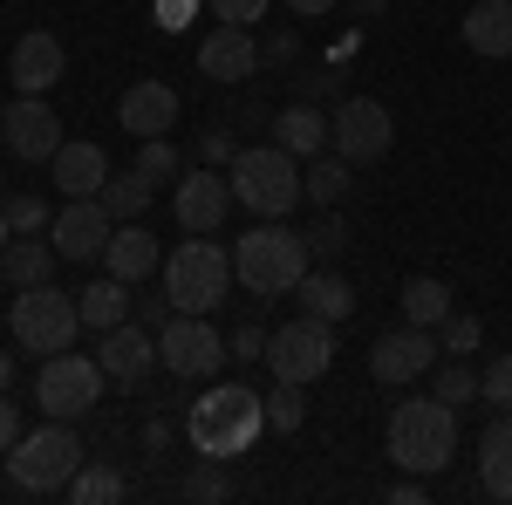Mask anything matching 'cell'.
Segmentation results:
<instances>
[{
  "label": "cell",
  "mask_w": 512,
  "mask_h": 505,
  "mask_svg": "<svg viewBox=\"0 0 512 505\" xmlns=\"http://www.w3.org/2000/svg\"><path fill=\"white\" fill-rule=\"evenodd\" d=\"M7 383H14V355L0 349V389H7Z\"/></svg>",
  "instance_id": "50"
},
{
  "label": "cell",
  "mask_w": 512,
  "mask_h": 505,
  "mask_svg": "<svg viewBox=\"0 0 512 505\" xmlns=\"http://www.w3.org/2000/svg\"><path fill=\"white\" fill-rule=\"evenodd\" d=\"M355 14H362V21H376V14H383V7H390V0H349Z\"/></svg>",
  "instance_id": "49"
},
{
  "label": "cell",
  "mask_w": 512,
  "mask_h": 505,
  "mask_svg": "<svg viewBox=\"0 0 512 505\" xmlns=\"http://www.w3.org/2000/svg\"><path fill=\"white\" fill-rule=\"evenodd\" d=\"M76 465H82V444H76V424H62V417H48L7 451V471H14L21 492H69Z\"/></svg>",
  "instance_id": "6"
},
{
  "label": "cell",
  "mask_w": 512,
  "mask_h": 505,
  "mask_svg": "<svg viewBox=\"0 0 512 505\" xmlns=\"http://www.w3.org/2000/svg\"><path fill=\"white\" fill-rule=\"evenodd\" d=\"M103 267L117 273V280H151V273L164 267V253H158V239L144 233V219H123L117 233H110V246H103Z\"/></svg>",
  "instance_id": "21"
},
{
  "label": "cell",
  "mask_w": 512,
  "mask_h": 505,
  "mask_svg": "<svg viewBox=\"0 0 512 505\" xmlns=\"http://www.w3.org/2000/svg\"><path fill=\"white\" fill-rule=\"evenodd\" d=\"M158 369H171L178 383H212L226 369V342L205 314H171L158 328Z\"/></svg>",
  "instance_id": "10"
},
{
  "label": "cell",
  "mask_w": 512,
  "mask_h": 505,
  "mask_svg": "<svg viewBox=\"0 0 512 505\" xmlns=\"http://www.w3.org/2000/svg\"><path fill=\"white\" fill-rule=\"evenodd\" d=\"M274 144L294 151V157H321L328 151V117H321L315 103H287V110L274 117Z\"/></svg>",
  "instance_id": "24"
},
{
  "label": "cell",
  "mask_w": 512,
  "mask_h": 505,
  "mask_svg": "<svg viewBox=\"0 0 512 505\" xmlns=\"http://www.w3.org/2000/svg\"><path fill=\"white\" fill-rule=\"evenodd\" d=\"M171 212H178V226L185 233H219L226 226V212H233V185H226V171H185L178 178V198H171Z\"/></svg>",
  "instance_id": "15"
},
{
  "label": "cell",
  "mask_w": 512,
  "mask_h": 505,
  "mask_svg": "<svg viewBox=\"0 0 512 505\" xmlns=\"http://www.w3.org/2000/svg\"><path fill=\"white\" fill-rule=\"evenodd\" d=\"M226 492H233V485H226V471H219V458H205V471H192V478H185V499H205V505H219Z\"/></svg>",
  "instance_id": "38"
},
{
  "label": "cell",
  "mask_w": 512,
  "mask_h": 505,
  "mask_svg": "<svg viewBox=\"0 0 512 505\" xmlns=\"http://www.w3.org/2000/svg\"><path fill=\"white\" fill-rule=\"evenodd\" d=\"M260 430H267V403H260L246 383H212L192 403V417H185L192 451H198V458H219V465H226V458H239Z\"/></svg>",
  "instance_id": "2"
},
{
  "label": "cell",
  "mask_w": 512,
  "mask_h": 505,
  "mask_svg": "<svg viewBox=\"0 0 512 505\" xmlns=\"http://www.w3.org/2000/svg\"><path fill=\"white\" fill-rule=\"evenodd\" d=\"M0 137H7V151L21 157V164H48V157L62 151V117L41 96H14L7 117H0Z\"/></svg>",
  "instance_id": "14"
},
{
  "label": "cell",
  "mask_w": 512,
  "mask_h": 505,
  "mask_svg": "<svg viewBox=\"0 0 512 505\" xmlns=\"http://www.w3.org/2000/svg\"><path fill=\"white\" fill-rule=\"evenodd\" d=\"M151 192H158V185H151V178H144V171H123V178H110V185H103V205H110V219H144V212H151Z\"/></svg>",
  "instance_id": "30"
},
{
  "label": "cell",
  "mask_w": 512,
  "mask_h": 505,
  "mask_svg": "<svg viewBox=\"0 0 512 505\" xmlns=\"http://www.w3.org/2000/svg\"><path fill=\"white\" fill-rule=\"evenodd\" d=\"M117 117L123 130L144 144V137H164V130H178V89L158 76H144V82H130L123 89V103H117Z\"/></svg>",
  "instance_id": "17"
},
{
  "label": "cell",
  "mask_w": 512,
  "mask_h": 505,
  "mask_svg": "<svg viewBox=\"0 0 512 505\" xmlns=\"http://www.w3.org/2000/svg\"><path fill=\"white\" fill-rule=\"evenodd\" d=\"M7 239H14V226H7V205H0V253H7Z\"/></svg>",
  "instance_id": "51"
},
{
  "label": "cell",
  "mask_w": 512,
  "mask_h": 505,
  "mask_svg": "<svg viewBox=\"0 0 512 505\" xmlns=\"http://www.w3.org/2000/svg\"><path fill=\"white\" fill-rule=\"evenodd\" d=\"M62 69H69V55H62V41L48 35V28H35V35L14 41L7 76H14V89H21V96H48V89L62 82Z\"/></svg>",
  "instance_id": "19"
},
{
  "label": "cell",
  "mask_w": 512,
  "mask_h": 505,
  "mask_svg": "<svg viewBox=\"0 0 512 505\" xmlns=\"http://www.w3.org/2000/svg\"><path fill=\"white\" fill-rule=\"evenodd\" d=\"M198 151H205V164H233V137H226V130H205V144H198Z\"/></svg>",
  "instance_id": "45"
},
{
  "label": "cell",
  "mask_w": 512,
  "mask_h": 505,
  "mask_svg": "<svg viewBox=\"0 0 512 505\" xmlns=\"http://www.w3.org/2000/svg\"><path fill=\"white\" fill-rule=\"evenodd\" d=\"M267 369H274V383H315L335 369V321H321V314H294L287 328L267 335Z\"/></svg>",
  "instance_id": "8"
},
{
  "label": "cell",
  "mask_w": 512,
  "mask_h": 505,
  "mask_svg": "<svg viewBox=\"0 0 512 505\" xmlns=\"http://www.w3.org/2000/svg\"><path fill=\"white\" fill-rule=\"evenodd\" d=\"M198 76H212V82H246V76H260V41H253V28L219 21L212 35L198 41Z\"/></svg>",
  "instance_id": "16"
},
{
  "label": "cell",
  "mask_w": 512,
  "mask_h": 505,
  "mask_svg": "<svg viewBox=\"0 0 512 505\" xmlns=\"http://www.w3.org/2000/svg\"><path fill=\"white\" fill-rule=\"evenodd\" d=\"M7 226H14V233H41V226H48V205H41V198H14V205H7Z\"/></svg>",
  "instance_id": "41"
},
{
  "label": "cell",
  "mask_w": 512,
  "mask_h": 505,
  "mask_svg": "<svg viewBox=\"0 0 512 505\" xmlns=\"http://www.w3.org/2000/svg\"><path fill=\"white\" fill-rule=\"evenodd\" d=\"M226 355H239V362H267V328H239L233 342H226Z\"/></svg>",
  "instance_id": "42"
},
{
  "label": "cell",
  "mask_w": 512,
  "mask_h": 505,
  "mask_svg": "<svg viewBox=\"0 0 512 505\" xmlns=\"http://www.w3.org/2000/svg\"><path fill=\"white\" fill-rule=\"evenodd\" d=\"M383 444H390L396 471L431 478V471H444L451 458H458V410H451L444 396H403V403L390 410Z\"/></svg>",
  "instance_id": "1"
},
{
  "label": "cell",
  "mask_w": 512,
  "mask_h": 505,
  "mask_svg": "<svg viewBox=\"0 0 512 505\" xmlns=\"http://www.w3.org/2000/svg\"><path fill=\"white\" fill-rule=\"evenodd\" d=\"M164 294L178 314H212L226 294H233V246L219 239H185L171 260H164Z\"/></svg>",
  "instance_id": "5"
},
{
  "label": "cell",
  "mask_w": 512,
  "mask_h": 505,
  "mask_svg": "<svg viewBox=\"0 0 512 505\" xmlns=\"http://www.w3.org/2000/svg\"><path fill=\"white\" fill-rule=\"evenodd\" d=\"M205 7H212V21L253 28V21H267V7H274V0H205Z\"/></svg>",
  "instance_id": "39"
},
{
  "label": "cell",
  "mask_w": 512,
  "mask_h": 505,
  "mask_svg": "<svg viewBox=\"0 0 512 505\" xmlns=\"http://www.w3.org/2000/svg\"><path fill=\"white\" fill-rule=\"evenodd\" d=\"M0 117H7V103H0Z\"/></svg>",
  "instance_id": "52"
},
{
  "label": "cell",
  "mask_w": 512,
  "mask_h": 505,
  "mask_svg": "<svg viewBox=\"0 0 512 505\" xmlns=\"http://www.w3.org/2000/svg\"><path fill=\"white\" fill-rule=\"evenodd\" d=\"M192 14H198V0H151V21H158L164 35H185Z\"/></svg>",
  "instance_id": "40"
},
{
  "label": "cell",
  "mask_w": 512,
  "mask_h": 505,
  "mask_svg": "<svg viewBox=\"0 0 512 505\" xmlns=\"http://www.w3.org/2000/svg\"><path fill=\"white\" fill-rule=\"evenodd\" d=\"M55 260H62L55 246H41V239L21 233V239H7V253H0V273H7L14 287H41V280L55 273Z\"/></svg>",
  "instance_id": "27"
},
{
  "label": "cell",
  "mask_w": 512,
  "mask_h": 505,
  "mask_svg": "<svg viewBox=\"0 0 512 505\" xmlns=\"http://www.w3.org/2000/svg\"><path fill=\"white\" fill-rule=\"evenodd\" d=\"M103 376H117V383H144L151 369H158V335L151 328H137V321H117V328H103Z\"/></svg>",
  "instance_id": "18"
},
{
  "label": "cell",
  "mask_w": 512,
  "mask_h": 505,
  "mask_svg": "<svg viewBox=\"0 0 512 505\" xmlns=\"http://www.w3.org/2000/svg\"><path fill=\"white\" fill-rule=\"evenodd\" d=\"M260 403H267V430H301V424H308V403H301V383H274L267 396H260Z\"/></svg>",
  "instance_id": "33"
},
{
  "label": "cell",
  "mask_w": 512,
  "mask_h": 505,
  "mask_svg": "<svg viewBox=\"0 0 512 505\" xmlns=\"http://www.w3.org/2000/svg\"><path fill=\"white\" fill-rule=\"evenodd\" d=\"M465 48L472 55H512V0H478L465 14Z\"/></svg>",
  "instance_id": "25"
},
{
  "label": "cell",
  "mask_w": 512,
  "mask_h": 505,
  "mask_svg": "<svg viewBox=\"0 0 512 505\" xmlns=\"http://www.w3.org/2000/svg\"><path fill=\"white\" fill-rule=\"evenodd\" d=\"M226 185H233V198L253 212V219H287L294 198H308V192H301V157L280 151V144H253V151H239L233 164H226Z\"/></svg>",
  "instance_id": "4"
},
{
  "label": "cell",
  "mask_w": 512,
  "mask_h": 505,
  "mask_svg": "<svg viewBox=\"0 0 512 505\" xmlns=\"http://www.w3.org/2000/svg\"><path fill=\"white\" fill-rule=\"evenodd\" d=\"M390 499H396V505H424V485H417V471H410V478H403V485H396Z\"/></svg>",
  "instance_id": "47"
},
{
  "label": "cell",
  "mask_w": 512,
  "mask_h": 505,
  "mask_svg": "<svg viewBox=\"0 0 512 505\" xmlns=\"http://www.w3.org/2000/svg\"><path fill=\"white\" fill-rule=\"evenodd\" d=\"M110 233H117V219H110L103 198H69V205L48 219V246H55L62 260H103Z\"/></svg>",
  "instance_id": "12"
},
{
  "label": "cell",
  "mask_w": 512,
  "mask_h": 505,
  "mask_svg": "<svg viewBox=\"0 0 512 505\" xmlns=\"http://www.w3.org/2000/svg\"><path fill=\"white\" fill-rule=\"evenodd\" d=\"M14 444H21V410H14V403L0 396V458H7Z\"/></svg>",
  "instance_id": "44"
},
{
  "label": "cell",
  "mask_w": 512,
  "mask_h": 505,
  "mask_svg": "<svg viewBox=\"0 0 512 505\" xmlns=\"http://www.w3.org/2000/svg\"><path fill=\"white\" fill-rule=\"evenodd\" d=\"M396 144V123L376 96H342L328 117V151H342L349 164H383Z\"/></svg>",
  "instance_id": "11"
},
{
  "label": "cell",
  "mask_w": 512,
  "mask_h": 505,
  "mask_svg": "<svg viewBox=\"0 0 512 505\" xmlns=\"http://www.w3.org/2000/svg\"><path fill=\"white\" fill-rule=\"evenodd\" d=\"M335 89H342V82H335V69H308V76H301V96H308V103L335 96Z\"/></svg>",
  "instance_id": "43"
},
{
  "label": "cell",
  "mask_w": 512,
  "mask_h": 505,
  "mask_svg": "<svg viewBox=\"0 0 512 505\" xmlns=\"http://www.w3.org/2000/svg\"><path fill=\"white\" fill-rule=\"evenodd\" d=\"M308 239L294 233V226H280V219H260L253 233H239L233 246V280L246 294H294L301 287V273H308Z\"/></svg>",
  "instance_id": "3"
},
{
  "label": "cell",
  "mask_w": 512,
  "mask_h": 505,
  "mask_svg": "<svg viewBox=\"0 0 512 505\" xmlns=\"http://www.w3.org/2000/svg\"><path fill=\"white\" fill-rule=\"evenodd\" d=\"M287 7H294V14H301V21H315V14H328V7H335V0H287Z\"/></svg>",
  "instance_id": "48"
},
{
  "label": "cell",
  "mask_w": 512,
  "mask_h": 505,
  "mask_svg": "<svg viewBox=\"0 0 512 505\" xmlns=\"http://www.w3.org/2000/svg\"><path fill=\"white\" fill-rule=\"evenodd\" d=\"M260 62H294V35H287V28H274V35L260 41Z\"/></svg>",
  "instance_id": "46"
},
{
  "label": "cell",
  "mask_w": 512,
  "mask_h": 505,
  "mask_svg": "<svg viewBox=\"0 0 512 505\" xmlns=\"http://www.w3.org/2000/svg\"><path fill=\"white\" fill-rule=\"evenodd\" d=\"M130 171H144L151 185H171V178H185V157L171 151V137H144V144H137V164H130Z\"/></svg>",
  "instance_id": "32"
},
{
  "label": "cell",
  "mask_w": 512,
  "mask_h": 505,
  "mask_svg": "<svg viewBox=\"0 0 512 505\" xmlns=\"http://www.w3.org/2000/svg\"><path fill=\"white\" fill-rule=\"evenodd\" d=\"M35 403L48 410V417H62V424H76V417H89V410L103 403V362H89V355H76V349H62V355H41Z\"/></svg>",
  "instance_id": "9"
},
{
  "label": "cell",
  "mask_w": 512,
  "mask_h": 505,
  "mask_svg": "<svg viewBox=\"0 0 512 505\" xmlns=\"http://www.w3.org/2000/svg\"><path fill=\"white\" fill-rule=\"evenodd\" d=\"M431 369H437V335H431V328H417V321L390 328V335L369 349V376L390 383V389L417 383V376H431Z\"/></svg>",
  "instance_id": "13"
},
{
  "label": "cell",
  "mask_w": 512,
  "mask_h": 505,
  "mask_svg": "<svg viewBox=\"0 0 512 505\" xmlns=\"http://www.w3.org/2000/svg\"><path fill=\"white\" fill-rule=\"evenodd\" d=\"M301 239H308V253H315V260H335V253L349 246V226L335 219V205H321V219H315V226H308Z\"/></svg>",
  "instance_id": "36"
},
{
  "label": "cell",
  "mask_w": 512,
  "mask_h": 505,
  "mask_svg": "<svg viewBox=\"0 0 512 505\" xmlns=\"http://www.w3.org/2000/svg\"><path fill=\"white\" fill-rule=\"evenodd\" d=\"M349 157L342 151H321V157H308V171H301V192L315 198V205H342L349 198Z\"/></svg>",
  "instance_id": "28"
},
{
  "label": "cell",
  "mask_w": 512,
  "mask_h": 505,
  "mask_svg": "<svg viewBox=\"0 0 512 505\" xmlns=\"http://www.w3.org/2000/svg\"><path fill=\"white\" fill-rule=\"evenodd\" d=\"M76 308H82V328H117V321H130V280H89V287H76Z\"/></svg>",
  "instance_id": "26"
},
{
  "label": "cell",
  "mask_w": 512,
  "mask_h": 505,
  "mask_svg": "<svg viewBox=\"0 0 512 505\" xmlns=\"http://www.w3.org/2000/svg\"><path fill=\"white\" fill-rule=\"evenodd\" d=\"M478 342H485V321H478V314H444V321H437V349L444 355H472Z\"/></svg>",
  "instance_id": "34"
},
{
  "label": "cell",
  "mask_w": 512,
  "mask_h": 505,
  "mask_svg": "<svg viewBox=\"0 0 512 505\" xmlns=\"http://www.w3.org/2000/svg\"><path fill=\"white\" fill-rule=\"evenodd\" d=\"M478 485H485V499L512 505V410H499L478 430Z\"/></svg>",
  "instance_id": "22"
},
{
  "label": "cell",
  "mask_w": 512,
  "mask_h": 505,
  "mask_svg": "<svg viewBox=\"0 0 512 505\" xmlns=\"http://www.w3.org/2000/svg\"><path fill=\"white\" fill-rule=\"evenodd\" d=\"M294 301H301V314L349 321V314H355V287L342 280V273H328V267H308V273H301V287H294Z\"/></svg>",
  "instance_id": "23"
},
{
  "label": "cell",
  "mask_w": 512,
  "mask_h": 505,
  "mask_svg": "<svg viewBox=\"0 0 512 505\" xmlns=\"http://www.w3.org/2000/svg\"><path fill=\"white\" fill-rule=\"evenodd\" d=\"M130 485H123L117 465H76V478H69V499L76 505H117Z\"/></svg>",
  "instance_id": "31"
},
{
  "label": "cell",
  "mask_w": 512,
  "mask_h": 505,
  "mask_svg": "<svg viewBox=\"0 0 512 505\" xmlns=\"http://www.w3.org/2000/svg\"><path fill=\"white\" fill-rule=\"evenodd\" d=\"M478 396H485L492 410H512V355L485 362V376H478Z\"/></svg>",
  "instance_id": "37"
},
{
  "label": "cell",
  "mask_w": 512,
  "mask_h": 505,
  "mask_svg": "<svg viewBox=\"0 0 512 505\" xmlns=\"http://www.w3.org/2000/svg\"><path fill=\"white\" fill-rule=\"evenodd\" d=\"M7 321H14V349L21 355H62V349H76L82 308L41 280V287H14V314Z\"/></svg>",
  "instance_id": "7"
},
{
  "label": "cell",
  "mask_w": 512,
  "mask_h": 505,
  "mask_svg": "<svg viewBox=\"0 0 512 505\" xmlns=\"http://www.w3.org/2000/svg\"><path fill=\"white\" fill-rule=\"evenodd\" d=\"M48 171H55V192L62 198H103V185H110V157L96 144H62L48 157Z\"/></svg>",
  "instance_id": "20"
},
{
  "label": "cell",
  "mask_w": 512,
  "mask_h": 505,
  "mask_svg": "<svg viewBox=\"0 0 512 505\" xmlns=\"http://www.w3.org/2000/svg\"><path fill=\"white\" fill-rule=\"evenodd\" d=\"M451 314V287L431 280V273H417V280H403V321H417V328H437Z\"/></svg>",
  "instance_id": "29"
},
{
  "label": "cell",
  "mask_w": 512,
  "mask_h": 505,
  "mask_svg": "<svg viewBox=\"0 0 512 505\" xmlns=\"http://www.w3.org/2000/svg\"><path fill=\"white\" fill-rule=\"evenodd\" d=\"M431 396H444V403H451V410H458V403H472V396H478V376H472V369H465V355H451V362H444V369H437Z\"/></svg>",
  "instance_id": "35"
}]
</instances>
